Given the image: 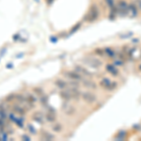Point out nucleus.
<instances>
[{
	"mask_svg": "<svg viewBox=\"0 0 141 141\" xmlns=\"http://www.w3.org/2000/svg\"><path fill=\"white\" fill-rule=\"evenodd\" d=\"M63 75H64L68 80H75V81H79L81 82L83 79H84V77L83 75H81L79 73H77L76 71H67V72H64V73H62Z\"/></svg>",
	"mask_w": 141,
	"mask_h": 141,
	"instance_id": "obj_5",
	"label": "nucleus"
},
{
	"mask_svg": "<svg viewBox=\"0 0 141 141\" xmlns=\"http://www.w3.org/2000/svg\"><path fill=\"white\" fill-rule=\"evenodd\" d=\"M132 36H133V32H130L128 34H126V36H120V38L126 39V38H130V37H132Z\"/></svg>",
	"mask_w": 141,
	"mask_h": 141,
	"instance_id": "obj_31",
	"label": "nucleus"
},
{
	"mask_svg": "<svg viewBox=\"0 0 141 141\" xmlns=\"http://www.w3.org/2000/svg\"><path fill=\"white\" fill-rule=\"evenodd\" d=\"M105 69H106V71L108 72V73H110L112 75H114V76H117L118 73H119L118 69H116L115 65L114 64H107Z\"/></svg>",
	"mask_w": 141,
	"mask_h": 141,
	"instance_id": "obj_17",
	"label": "nucleus"
},
{
	"mask_svg": "<svg viewBox=\"0 0 141 141\" xmlns=\"http://www.w3.org/2000/svg\"><path fill=\"white\" fill-rule=\"evenodd\" d=\"M82 84H83V86L85 87V88H87V89H91V90H96L97 89V84L95 83V82H93L92 80H90V79H83L82 80Z\"/></svg>",
	"mask_w": 141,
	"mask_h": 141,
	"instance_id": "obj_15",
	"label": "nucleus"
},
{
	"mask_svg": "<svg viewBox=\"0 0 141 141\" xmlns=\"http://www.w3.org/2000/svg\"><path fill=\"white\" fill-rule=\"evenodd\" d=\"M14 97H15V94H9L6 97V101L8 103H12L14 102Z\"/></svg>",
	"mask_w": 141,
	"mask_h": 141,
	"instance_id": "obj_24",
	"label": "nucleus"
},
{
	"mask_svg": "<svg viewBox=\"0 0 141 141\" xmlns=\"http://www.w3.org/2000/svg\"><path fill=\"white\" fill-rule=\"evenodd\" d=\"M27 128H28V130H29V132L31 133V134H33V135H35V134H36V129L34 128V126H33V125L28 124Z\"/></svg>",
	"mask_w": 141,
	"mask_h": 141,
	"instance_id": "obj_27",
	"label": "nucleus"
},
{
	"mask_svg": "<svg viewBox=\"0 0 141 141\" xmlns=\"http://www.w3.org/2000/svg\"><path fill=\"white\" fill-rule=\"evenodd\" d=\"M22 139H26V140H30V139H31V137H26V136H23V137H22Z\"/></svg>",
	"mask_w": 141,
	"mask_h": 141,
	"instance_id": "obj_32",
	"label": "nucleus"
},
{
	"mask_svg": "<svg viewBox=\"0 0 141 141\" xmlns=\"http://www.w3.org/2000/svg\"><path fill=\"white\" fill-rule=\"evenodd\" d=\"M9 120H11V121H13L18 127H20V128L24 127V119L18 118L17 116L15 115V113L14 114H9Z\"/></svg>",
	"mask_w": 141,
	"mask_h": 141,
	"instance_id": "obj_12",
	"label": "nucleus"
},
{
	"mask_svg": "<svg viewBox=\"0 0 141 141\" xmlns=\"http://www.w3.org/2000/svg\"><path fill=\"white\" fill-rule=\"evenodd\" d=\"M37 98L33 94H26V104L28 108H33L36 105Z\"/></svg>",
	"mask_w": 141,
	"mask_h": 141,
	"instance_id": "obj_10",
	"label": "nucleus"
},
{
	"mask_svg": "<svg viewBox=\"0 0 141 141\" xmlns=\"http://www.w3.org/2000/svg\"><path fill=\"white\" fill-rule=\"evenodd\" d=\"M59 96L65 102H70L71 100H78L81 97V92L79 91L78 88L69 87L65 90H60Z\"/></svg>",
	"mask_w": 141,
	"mask_h": 141,
	"instance_id": "obj_1",
	"label": "nucleus"
},
{
	"mask_svg": "<svg viewBox=\"0 0 141 141\" xmlns=\"http://www.w3.org/2000/svg\"><path fill=\"white\" fill-rule=\"evenodd\" d=\"M45 117V120L49 122H55L56 121V111H55V108H52L49 107V110L46 111V114L44 115Z\"/></svg>",
	"mask_w": 141,
	"mask_h": 141,
	"instance_id": "obj_11",
	"label": "nucleus"
},
{
	"mask_svg": "<svg viewBox=\"0 0 141 141\" xmlns=\"http://www.w3.org/2000/svg\"><path fill=\"white\" fill-rule=\"evenodd\" d=\"M82 61L86 65H88V66L94 69L100 68L103 65V62L101 60L98 59V58H95V57H85L84 59H82Z\"/></svg>",
	"mask_w": 141,
	"mask_h": 141,
	"instance_id": "obj_4",
	"label": "nucleus"
},
{
	"mask_svg": "<svg viewBox=\"0 0 141 141\" xmlns=\"http://www.w3.org/2000/svg\"><path fill=\"white\" fill-rule=\"evenodd\" d=\"M41 138L44 139V140H53V139H55V137H54V135L51 134V133L43 132L42 133V136H41Z\"/></svg>",
	"mask_w": 141,
	"mask_h": 141,
	"instance_id": "obj_18",
	"label": "nucleus"
},
{
	"mask_svg": "<svg viewBox=\"0 0 141 141\" xmlns=\"http://www.w3.org/2000/svg\"><path fill=\"white\" fill-rule=\"evenodd\" d=\"M99 85L101 86L103 89L106 90H116L117 88H118V83L117 82H111V80L109 79V78H106V77H104L103 78L100 83H99Z\"/></svg>",
	"mask_w": 141,
	"mask_h": 141,
	"instance_id": "obj_3",
	"label": "nucleus"
},
{
	"mask_svg": "<svg viewBox=\"0 0 141 141\" xmlns=\"http://www.w3.org/2000/svg\"><path fill=\"white\" fill-rule=\"evenodd\" d=\"M39 100H40V103H42L43 105H47V103H48V97H47L46 94H44L43 96H42V97H40L39 98Z\"/></svg>",
	"mask_w": 141,
	"mask_h": 141,
	"instance_id": "obj_22",
	"label": "nucleus"
},
{
	"mask_svg": "<svg viewBox=\"0 0 141 141\" xmlns=\"http://www.w3.org/2000/svg\"><path fill=\"white\" fill-rule=\"evenodd\" d=\"M105 1V3H106V5L110 8V9H112V8H114L115 7V3H114V0H104Z\"/></svg>",
	"mask_w": 141,
	"mask_h": 141,
	"instance_id": "obj_25",
	"label": "nucleus"
},
{
	"mask_svg": "<svg viewBox=\"0 0 141 141\" xmlns=\"http://www.w3.org/2000/svg\"><path fill=\"white\" fill-rule=\"evenodd\" d=\"M73 69H74V71H76L77 73H79L81 75H83V76L91 77L92 75H93L88 69H86L85 67H83L82 65H79V64L74 65V68Z\"/></svg>",
	"mask_w": 141,
	"mask_h": 141,
	"instance_id": "obj_9",
	"label": "nucleus"
},
{
	"mask_svg": "<svg viewBox=\"0 0 141 141\" xmlns=\"http://www.w3.org/2000/svg\"><path fill=\"white\" fill-rule=\"evenodd\" d=\"M125 136H126V132L125 131H120V132H119L118 136L116 137V140H123Z\"/></svg>",
	"mask_w": 141,
	"mask_h": 141,
	"instance_id": "obj_23",
	"label": "nucleus"
},
{
	"mask_svg": "<svg viewBox=\"0 0 141 141\" xmlns=\"http://www.w3.org/2000/svg\"><path fill=\"white\" fill-rule=\"evenodd\" d=\"M127 15L130 17H136L137 15V6L135 4H128V8H127Z\"/></svg>",
	"mask_w": 141,
	"mask_h": 141,
	"instance_id": "obj_16",
	"label": "nucleus"
},
{
	"mask_svg": "<svg viewBox=\"0 0 141 141\" xmlns=\"http://www.w3.org/2000/svg\"><path fill=\"white\" fill-rule=\"evenodd\" d=\"M95 53L100 55V56H102L104 52H103V50H102V49H96V50H95Z\"/></svg>",
	"mask_w": 141,
	"mask_h": 141,
	"instance_id": "obj_30",
	"label": "nucleus"
},
{
	"mask_svg": "<svg viewBox=\"0 0 141 141\" xmlns=\"http://www.w3.org/2000/svg\"><path fill=\"white\" fill-rule=\"evenodd\" d=\"M61 110L62 112L64 113L65 115L67 116H73L75 114V112H76V108L72 105L71 103H69L68 102H66L62 104V106H61Z\"/></svg>",
	"mask_w": 141,
	"mask_h": 141,
	"instance_id": "obj_8",
	"label": "nucleus"
},
{
	"mask_svg": "<svg viewBox=\"0 0 141 141\" xmlns=\"http://www.w3.org/2000/svg\"><path fill=\"white\" fill-rule=\"evenodd\" d=\"M32 119L37 123L43 124L44 120H45V117H44V115H43L42 112H35L34 114H33V116H32Z\"/></svg>",
	"mask_w": 141,
	"mask_h": 141,
	"instance_id": "obj_14",
	"label": "nucleus"
},
{
	"mask_svg": "<svg viewBox=\"0 0 141 141\" xmlns=\"http://www.w3.org/2000/svg\"><path fill=\"white\" fill-rule=\"evenodd\" d=\"M52 130H53V132L55 133H60L62 131V129H63V126H62V124L61 123H54L52 125Z\"/></svg>",
	"mask_w": 141,
	"mask_h": 141,
	"instance_id": "obj_19",
	"label": "nucleus"
},
{
	"mask_svg": "<svg viewBox=\"0 0 141 141\" xmlns=\"http://www.w3.org/2000/svg\"><path fill=\"white\" fill-rule=\"evenodd\" d=\"M55 86L60 90H65V89H67V88L70 87L68 81H66L64 79H56V81H55Z\"/></svg>",
	"mask_w": 141,
	"mask_h": 141,
	"instance_id": "obj_13",
	"label": "nucleus"
},
{
	"mask_svg": "<svg viewBox=\"0 0 141 141\" xmlns=\"http://www.w3.org/2000/svg\"><path fill=\"white\" fill-rule=\"evenodd\" d=\"M81 98L85 101L87 103L89 104H92L97 101V97L96 95L90 91H85V92H82L81 93Z\"/></svg>",
	"mask_w": 141,
	"mask_h": 141,
	"instance_id": "obj_7",
	"label": "nucleus"
},
{
	"mask_svg": "<svg viewBox=\"0 0 141 141\" xmlns=\"http://www.w3.org/2000/svg\"><path fill=\"white\" fill-rule=\"evenodd\" d=\"M46 2H47V4H48V5H50V4H52V3L54 2V0H46Z\"/></svg>",
	"mask_w": 141,
	"mask_h": 141,
	"instance_id": "obj_33",
	"label": "nucleus"
},
{
	"mask_svg": "<svg viewBox=\"0 0 141 141\" xmlns=\"http://www.w3.org/2000/svg\"><path fill=\"white\" fill-rule=\"evenodd\" d=\"M139 69H140V70H141V65H140V66H139Z\"/></svg>",
	"mask_w": 141,
	"mask_h": 141,
	"instance_id": "obj_35",
	"label": "nucleus"
},
{
	"mask_svg": "<svg viewBox=\"0 0 141 141\" xmlns=\"http://www.w3.org/2000/svg\"><path fill=\"white\" fill-rule=\"evenodd\" d=\"M28 107H25L24 104H21V103H13L12 106H11V110L13 111V113H15L16 115L18 116H25L26 113L28 111Z\"/></svg>",
	"mask_w": 141,
	"mask_h": 141,
	"instance_id": "obj_6",
	"label": "nucleus"
},
{
	"mask_svg": "<svg viewBox=\"0 0 141 141\" xmlns=\"http://www.w3.org/2000/svg\"><path fill=\"white\" fill-rule=\"evenodd\" d=\"M103 52L106 54L108 56H110V57H115V52H114V50L113 49H111V48H109V47H106L105 49H103Z\"/></svg>",
	"mask_w": 141,
	"mask_h": 141,
	"instance_id": "obj_21",
	"label": "nucleus"
},
{
	"mask_svg": "<svg viewBox=\"0 0 141 141\" xmlns=\"http://www.w3.org/2000/svg\"><path fill=\"white\" fill-rule=\"evenodd\" d=\"M99 15H100L99 8L96 4H92L89 9V12L86 14L84 20L86 22H89V23H93L99 18Z\"/></svg>",
	"mask_w": 141,
	"mask_h": 141,
	"instance_id": "obj_2",
	"label": "nucleus"
},
{
	"mask_svg": "<svg viewBox=\"0 0 141 141\" xmlns=\"http://www.w3.org/2000/svg\"><path fill=\"white\" fill-rule=\"evenodd\" d=\"M138 41H139L138 39H136V40H133V43H137V42H138Z\"/></svg>",
	"mask_w": 141,
	"mask_h": 141,
	"instance_id": "obj_34",
	"label": "nucleus"
},
{
	"mask_svg": "<svg viewBox=\"0 0 141 141\" xmlns=\"http://www.w3.org/2000/svg\"><path fill=\"white\" fill-rule=\"evenodd\" d=\"M114 65L115 66H122L123 65V61H120V60H117L114 62Z\"/></svg>",
	"mask_w": 141,
	"mask_h": 141,
	"instance_id": "obj_29",
	"label": "nucleus"
},
{
	"mask_svg": "<svg viewBox=\"0 0 141 141\" xmlns=\"http://www.w3.org/2000/svg\"><path fill=\"white\" fill-rule=\"evenodd\" d=\"M6 129V123H5V120L0 118V130H5Z\"/></svg>",
	"mask_w": 141,
	"mask_h": 141,
	"instance_id": "obj_26",
	"label": "nucleus"
},
{
	"mask_svg": "<svg viewBox=\"0 0 141 141\" xmlns=\"http://www.w3.org/2000/svg\"><path fill=\"white\" fill-rule=\"evenodd\" d=\"M80 26H81V23H78V24H77L76 26H73V29H72V31H71V33H73L74 31H76V30H78V29H79V27H80Z\"/></svg>",
	"mask_w": 141,
	"mask_h": 141,
	"instance_id": "obj_28",
	"label": "nucleus"
},
{
	"mask_svg": "<svg viewBox=\"0 0 141 141\" xmlns=\"http://www.w3.org/2000/svg\"><path fill=\"white\" fill-rule=\"evenodd\" d=\"M33 91L35 92V94H36V96L38 97V98H40V97H42V96H43L44 95V90L42 89V88H34L33 89Z\"/></svg>",
	"mask_w": 141,
	"mask_h": 141,
	"instance_id": "obj_20",
	"label": "nucleus"
}]
</instances>
